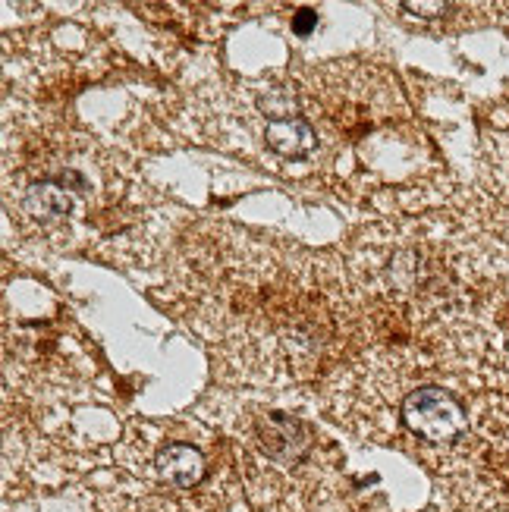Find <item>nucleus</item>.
I'll list each match as a JSON object with an SVG mask.
<instances>
[{"instance_id":"0eeeda50","label":"nucleus","mask_w":509,"mask_h":512,"mask_svg":"<svg viewBox=\"0 0 509 512\" xmlns=\"http://www.w3.org/2000/svg\"><path fill=\"white\" fill-rule=\"evenodd\" d=\"M406 10H415V16H437V13H444L447 4H403Z\"/></svg>"},{"instance_id":"f257e3e1","label":"nucleus","mask_w":509,"mask_h":512,"mask_svg":"<svg viewBox=\"0 0 509 512\" xmlns=\"http://www.w3.org/2000/svg\"><path fill=\"white\" fill-rule=\"evenodd\" d=\"M403 421L412 434L428 443H453L466 434L469 415L444 387H418L403 399Z\"/></svg>"},{"instance_id":"20e7f679","label":"nucleus","mask_w":509,"mask_h":512,"mask_svg":"<svg viewBox=\"0 0 509 512\" xmlns=\"http://www.w3.org/2000/svg\"><path fill=\"white\" fill-rule=\"evenodd\" d=\"M154 465H158V475L173 487H195L205 478V456L192 443H167Z\"/></svg>"},{"instance_id":"39448f33","label":"nucleus","mask_w":509,"mask_h":512,"mask_svg":"<svg viewBox=\"0 0 509 512\" xmlns=\"http://www.w3.org/2000/svg\"><path fill=\"white\" fill-rule=\"evenodd\" d=\"M22 208L38 220H60L73 211V198L57 180H41L22 192Z\"/></svg>"},{"instance_id":"423d86ee","label":"nucleus","mask_w":509,"mask_h":512,"mask_svg":"<svg viewBox=\"0 0 509 512\" xmlns=\"http://www.w3.org/2000/svg\"><path fill=\"white\" fill-rule=\"evenodd\" d=\"M318 29V13L315 10H308V7H302V10H296L293 13V32L296 35H312Z\"/></svg>"},{"instance_id":"f03ea898","label":"nucleus","mask_w":509,"mask_h":512,"mask_svg":"<svg viewBox=\"0 0 509 512\" xmlns=\"http://www.w3.org/2000/svg\"><path fill=\"white\" fill-rule=\"evenodd\" d=\"M255 437H258V447L261 453L280 462V465H296L308 456L312 450V428L305 421L286 415V412H268L258 418L255 425Z\"/></svg>"},{"instance_id":"7ed1b4c3","label":"nucleus","mask_w":509,"mask_h":512,"mask_svg":"<svg viewBox=\"0 0 509 512\" xmlns=\"http://www.w3.org/2000/svg\"><path fill=\"white\" fill-rule=\"evenodd\" d=\"M264 142H268V148H274L280 158L299 161L315 151L318 132L302 117H283V120H268V126H264Z\"/></svg>"}]
</instances>
